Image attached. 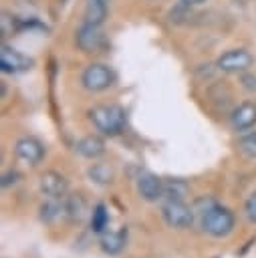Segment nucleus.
I'll return each mask as SVG.
<instances>
[{
  "instance_id": "nucleus-1",
  "label": "nucleus",
  "mask_w": 256,
  "mask_h": 258,
  "mask_svg": "<svg viewBox=\"0 0 256 258\" xmlns=\"http://www.w3.org/2000/svg\"><path fill=\"white\" fill-rule=\"evenodd\" d=\"M89 119L99 133L109 137L119 135L127 123L125 109L119 105H95L89 109Z\"/></svg>"
},
{
  "instance_id": "nucleus-2",
  "label": "nucleus",
  "mask_w": 256,
  "mask_h": 258,
  "mask_svg": "<svg viewBox=\"0 0 256 258\" xmlns=\"http://www.w3.org/2000/svg\"><path fill=\"white\" fill-rule=\"evenodd\" d=\"M200 214H202V230L214 238H224L234 230V224H236L234 214L216 202L210 204Z\"/></svg>"
},
{
  "instance_id": "nucleus-3",
  "label": "nucleus",
  "mask_w": 256,
  "mask_h": 258,
  "mask_svg": "<svg viewBox=\"0 0 256 258\" xmlns=\"http://www.w3.org/2000/svg\"><path fill=\"white\" fill-rule=\"evenodd\" d=\"M113 83H115V73L105 62H93L81 75V85L91 93H101L109 89Z\"/></svg>"
},
{
  "instance_id": "nucleus-4",
  "label": "nucleus",
  "mask_w": 256,
  "mask_h": 258,
  "mask_svg": "<svg viewBox=\"0 0 256 258\" xmlns=\"http://www.w3.org/2000/svg\"><path fill=\"white\" fill-rule=\"evenodd\" d=\"M254 64V56L246 48H230L216 60V69L222 73H244Z\"/></svg>"
},
{
  "instance_id": "nucleus-5",
  "label": "nucleus",
  "mask_w": 256,
  "mask_h": 258,
  "mask_svg": "<svg viewBox=\"0 0 256 258\" xmlns=\"http://www.w3.org/2000/svg\"><path fill=\"white\" fill-rule=\"evenodd\" d=\"M75 42H77V48L83 50V52H99L103 48V44H105V36H103L101 24L83 22L77 28Z\"/></svg>"
},
{
  "instance_id": "nucleus-6",
  "label": "nucleus",
  "mask_w": 256,
  "mask_h": 258,
  "mask_svg": "<svg viewBox=\"0 0 256 258\" xmlns=\"http://www.w3.org/2000/svg\"><path fill=\"white\" fill-rule=\"evenodd\" d=\"M161 214L165 224L175 230H183L194 224V210L183 202H167L161 208Z\"/></svg>"
},
{
  "instance_id": "nucleus-7",
  "label": "nucleus",
  "mask_w": 256,
  "mask_h": 258,
  "mask_svg": "<svg viewBox=\"0 0 256 258\" xmlns=\"http://www.w3.org/2000/svg\"><path fill=\"white\" fill-rule=\"evenodd\" d=\"M34 60L30 56H26L24 52L16 50L10 44H2L0 46V69L2 73H24L28 69H32Z\"/></svg>"
},
{
  "instance_id": "nucleus-8",
  "label": "nucleus",
  "mask_w": 256,
  "mask_h": 258,
  "mask_svg": "<svg viewBox=\"0 0 256 258\" xmlns=\"http://www.w3.org/2000/svg\"><path fill=\"white\" fill-rule=\"evenodd\" d=\"M38 187L44 196L54 198V200H62L69 191V181L58 171H44L38 177Z\"/></svg>"
},
{
  "instance_id": "nucleus-9",
  "label": "nucleus",
  "mask_w": 256,
  "mask_h": 258,
  "mask_svg": "<svg viewBox=\"0 0 256 258\" xmlns=\"http://www.w3.org/2000/svg\"><path fill=\"white\" fill-rule=\"evenodd\" d=\"M163 179L151 171H143L137 177V194L145 202H157L163 198Z\"/></svg>"
},
{
  "instance_id": "nucleus-10",
  "label": "nucleus",
  "mask_w": 256,
  "mask_h": 258,
  "mask_svg": "<svg viewBox=\"0 0 256 258\" xmlns=\"http://www.w3.org/2000/svg\"><path fill=\"white\" fill-rule=\"evenodd\" d=\"M14 153H16L22 161H26V163H30V165H36V163H40V159L44 157V145H42L36 137H20V139L14 143Z\"/></svg>"
},
{
  "instance_id": "nucleus-11",
  "label": "nucleus",
  "mask_w": 256,
  "mask_h": 258,
  "mask_svg": "<svg viewBox=\"0 0 256 258\" xmlns=\"http://www.w3.org/2000/svg\"><path fill=\"white\" fill-rule=\"evenodd\" d=\"M230 125L234 131H248L256 125V105L246 101V103H240L232 115H230Z\"/></svg>"
},
{
  "instance_id": "nucleus-12",
  "label": "nucleus",
  "mask_w": 256,
  "mask_h": 258,
  "mask_svg": "<svg viewBox=\"0 0 256 258\" xmlns=\"http://www.w3.org/2000/svg\"><path fill=\"white\" fill-rule=\"evenodd\" d=\"M99 244H101V250L105 254L117 256L119 252H123V248L127 244V232H125V228H121L117 232H103Z\"/></svg>"
},
{
  "instance_id": "nucleus-13",
  "label": "nucleus",
  "mask_w": 256,
  "mask_h": 258,
  "mask_svg": "<svg viewBox=\"0 0 256 258\" xmlns=\"http://www.w3.org/2000/svg\"><path fill=\"white\" fill-rule=\"evenodd\" d=\"M75 149H77L79 155H83L87 159H97L105 153V141L99 135H87V137L77 141Z\"/></svg>"
},
{
  "instance_id": "nucleus-14",
  "label": "nucleus",
  "mask_w": 256,
  "mask_h": 258,
  "mask_svg": "<svg viewBox=\"0 0 256 258\" xmlns=\"http://www.w3.org/2000/svg\"><path fill=\"white\" fill-rule=\"evenodd\" d=\"M109 0H87V6H85V22H91V24H101L107 20V14H109Z\"/></svg>"
},
{
  "instance_id": "nucleus-15",
  "label": "nucleus",
  "mask_w": 256,
  "mask_h": 258,
  "mask_svg": "<svg viewBox=\"0 0 256 258\" xmlns=\"http://www.w3.org/2000/svg\"><path fill=\"white\" fill-rule=\"evenodd\" d=\"M87 212V204L83 200V196L79 194H73L65 200V216L71 220V222H81L83 216Z\"/></svg>"
},
{
  "instance_id": "nucleus-16",
  "label": "nucleus",
  "mask_w": 256,
  "mask_h": 258,
  "mask_svg": "<svg viewBox=\"0 0 256 258\" xmlns=\"http://www.w3.org/2000/svg\"><path fill=\"white\" fill-rule=\"evenodd\" d=\"M187 191L189 187L183 179H167L163 183V198H167V202H183Z\"/></svg>"
},
{
  "instance_id": "nucleus-17",
  "label": "nucleus",
  "mask_w": 256,
  "mask_h": 258,
  "mask_svg": "<svg viewBox=\"0 0 256 258\" xmlns=\"http://www.w3.org/2000/svg\"><path fill=\"white\" fill-rule=\"evenodd\" d=\"M87 173H89L91 181H95L99 185H109L113 181V177H115V171H113V167L109 163H93Z\"/></svg>"
},
{
  "instance_id": "nucleus-18",
  "label": "nucleus",
  "mask_w": 256,
  "mask_h": 258,
  "mask_svg": "<svg viewBox=\"0 0 256 258\" xmlns=\"http://www.w3.org/2000/svg\"><path fill=\"white\" fill-rule=\"evenodd\" d=\"M60 216H65V204H58V200L50 198L48 202H44L40 206V220L46 224H52L54 220H58Z\"/></svg>"
},
{
  "instance_id": "nucleus-19",
  "label": "nucleus",
  "mask_w": 256,
  "mask_h": 258,
  "mask_svg": "<svg viewBox=\"0 0 256 258\" xmlns=\"http://www.w3.org/2000/svg\"><path fill=\"white\" fill-rule=\"evenodd\" d=\"M107 226H109V210L105 204H97L91 212V230L103 234Z\"/></svg>"
},
{
  "instance_id": "nucleus-20",
  "label": "nucleus",
  "mask_w": 256,
  "mask_h": 258,
  "mask_svg": "<svg viewBox=\"0 0 256 258\" xmlns=\"http://www.w3.org/2000/svg\"><path fill=\"white\" fill-rule=\"evenodd\" d=\"M238 149L242 155L250 157V159H256V131H250L246 135L240 137L238 141Z\"/></svg>"
},
{
  "instance_id": "nucleus-21",
  "label": "nucleus",
  "mask_w": 256,
  "mask_h": 258,
  "mask_svg": "<svg viewBox=\"0 0 256 258\" xmlns=\"http://www.w3.org/2000/svg\"><path fill=\"white\" fill-rule=\"evenodd\" d=\"M18 30V20L12 16V14H8L6 10L2 12V18H0V32H2V38H6V36H10L12 32H16Z\"/></svg>"
},
{
  "instance_id": "nucleus-22",
  "label": "nucleus",
  "mask_w": 256,
  "mask_h": 258,
  "mask_svg": "<svg viewBox=\"0 0 256 258\" xmlns=\"http://www.w3.org/2000/svg\"><path fill=\"white\" fill-rule=\"evenodd\" d=\"M244 214L252 224H256V191H252L244 202Z\"/></svg>"
},
{
  "instance_id": "nucleus-23",
  "label": "nucleus",
  "mask_w": 256,
  "mask_h": 258,
  "mask_svg": "<svg viewBox=\"0 0 256 258\" xmlns=\"http://www.w3.org/2000/svg\"><path fill=\"white\" fill-rule=\"evenodd\" d=\"M18 177H20V173L16 171V169H8V171H4V175H2V187L6 189V187H10V185H14L16 181H18Z\"/></svg>"
},
{
  "instance_id": "nucleus-24",
  "label": "nucleus",
  "mask_w": 256,
  "mask_h": 258,
  "mask_svg": "<svg viewBox=\"0 0 256 258\" xmlns=\"http://www.w3.org/2000/svg\"><path fill=\"white\" fill-rule=\"evenodd\" d=\"M242 77H240V83H242V87L246 89V91H256V75H252V73H240Z\"/></svg>"
},
{
  "instance_id": "nucleus-25",
  "label": "nucleus",
  "mask_w": 256,
  "mask_h": 258,
  "mask_svg": "<svg viewBox=\"0 0 256 258\" xmlns=\"http://www.w3.org/2000/svg\"><path fill=\"white\" fill-rule=\"evenodd\" d=\"M183 6H198V4H202V2H206V0H179Z\"/></svg>"
},
{
  "instance_id": "nucleus-26",
  "label": "nucleus",
  "mask_w": 256,
  "mask_h": 258,
  "mask_svg": "<svg viewBox=\"0 0 256 258\" xmlns=\"http://www.w3.org/2000/svg\"><path fill=\"white\" fill-rule=\"evenodd\" d=\"M60 2H67V0H60Z\"/></svg>"
}]
</instances>
